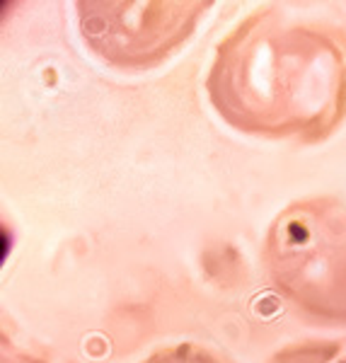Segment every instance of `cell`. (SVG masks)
Here are the masks:
<instances>
[{"instance_id":"7","label":"cell","mask_w":346,"mask_h":363,"mask_svg":"<svg viewBox=\"0 0 346 363\" xmlns=\"http://www.w3.org/2000/svg\"><path fill=\"white\" fill-rule=\"evenodd\" d=\"M337 363H346V356H344V359H339Z\"/></svg>"},{"instance_id":"3","label":"cell","mask_w":346,"mask_h":363,"mask_svg":"<svg viewBox=\"0 0 346 363\" xmlns=\"http://www.w3.org/2000/svg\"><path fill=\"white\" fill-rule=\"evenodd\" d=\"M211 3H78L85 44L109 66H160L186 44Z\"/></svg>"},{"instance_id":"5","label":"cell","mask_w":346,"mask_h":363,"mask_svg":"<svg viewBox=\"0 0 346 363\" xmlns=\"http://www.w3.org/2000/svg\"><path fill=\"white\" fill-rule=\"evenodd\" d=\"M337 354V344H298L274 356L269 363H325Z\"/></svg>"},{"instance_id":"6","label":"cell","mask_w":346,"mask_h":363,"mask_svg":"<svg viewBox=\"0 0 346 363\" xmlns=\"http://www.w3.org/2000/svg\"><path fill=\"white\" fill-rule=\"evenodd\" d=\"M8 363V361H5ZM10 363H49V361H44V359H32V356H27V354H13V359H10Z\"/></svg>"},{"instance_id":"1","label":"cell","mask_w":346,"mask_h":363,"mask_svg":"<svg viewBox=\"0 0 346 363\" xmlns=\"http://www.w3.org/2000/svg\"><path fill=\"white\" fill-rule=\"evenodd\" d=\"M206 92L221 119L247 136L320 143L346 119V37L260 8L216 46Z\"/></svg>"},{"instance_id":"2","label":"cell","mask_w":346,"mask_h":363,"mask_svg":"<svg viewBox=\"0 0 346 363\" xmlns=\"http://www.w3.org/2000/svg\"><path fill=\"white\" fill-rule=\"evenodd\" d=\"M262 264L286 303L325 325H346V201L289 203L269 225Z\"/></svg>"},{"instance_id":"4","label":"cell","mask_w":346,"mask_h":363,"mask_svg":"<svg viewBox=\"0 0 346 363\" xmlns=\"http://www.w3.org/2000/svg\"><path fill=\"white\" fill-rule=\"evenodd\" d=\"M140 363H230L221 354L211 351L201 344H169V347L155 349Z\"/></svg>"}]
</instances>
